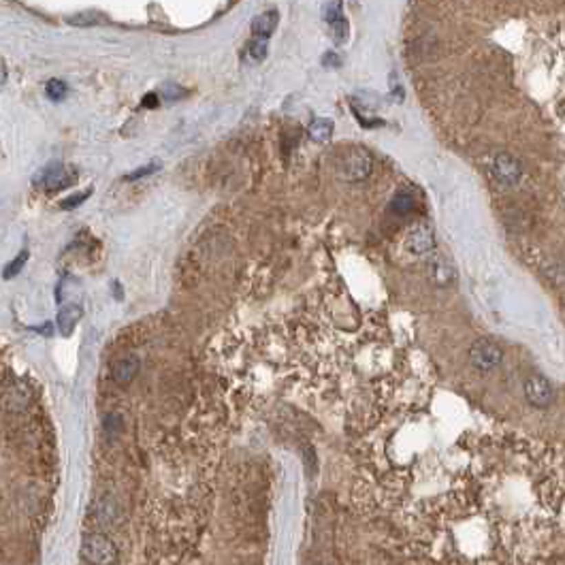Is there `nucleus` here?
<instances>
[{"label": "nucleus", "mask_w": 565, "mask_h": 565, "mask_svg": "<svg viewBox=\"0 0 565 565\" xmlns=\"http://www.w3.org/2000/svg\"><path fill=\"white\" fill-rule=\"evenodd\" d=\"M372 169H374V158L365 147L352 145V147L343 149V154L339 158V173L343 175V180L363 182L369 178Z\"/></svg>", "instance_id": "obj_1"}, {"label": "nucleus", "mask_w": 565, "mask_h": 565, "mask_svg": "<svg viewBox=\"0 0 565 565\" xmlns=\"http://www.w3.org/2000/svg\"><path fill=\"white\" fill-rule=\"evenodd\" d=\"M88 197H90V190H85V192H81V194H75V197L64 199V201L60 203V207H62V209H75L77 205H81Z\"/></svg>", "instance_id": "obj_20"}, {"label": "nucleus", "mask_w": 565, "mask_h": 565, "mask_svg": "<svg viewBox=\"0 0 565 565\" xmlns=\"http://www.w3.org/2000/svg\"><path fill=\"white\" fill-rule=\"evenodd\" d=\"M525 399L529 401V405H533L537 409H546V407H551V403L555 399V388L544 376H540V374L529 376L525 380Z\"/></svg>", "instance_id": "obj_4"}, {"label": "nucleus", "mask_w": 565, "mask_h": 565, "mask_svg": "<svg viewBox=\"0 0 565 565\" xmlns=\"http://www.w3.org/2000/svg\"><path fill=\"white\" fill-rule=\"evenodd\" d=\"M491 173H493V178L499 184L516 186L520 182V178H523V167H520V162L512 154H506V151H502V154H497L493 158Z\"/></svg>", "instance_id": "obj_5"}, {"label": "nucleus", "mask_w": 565, "mask_h": 565, "mask_svg": "<svg viewBox=\"0 0 565 565\" xmlns=\"http://www.w3.org/2000/svg\"><path fill=\"white\" fill-rule=\"evenodd\" d=\"M158 105V96L156 94H149L143 98V107H156Z\"/></svg>", "instance_id": "obj_21"}, {"label": "nucleus", "mask_w": 565, "mask_h": 565, "mask_svg": "<svg viewBox=\"0 0 565 565\" xmlns=\"http://www.w3.org/2000/svg\"><path fill=\"white\" fill-rule=\"evenodd\" d=\"M39 186L43 190H47V192H56V190H62V188H67L71 184V175H69V171L67 167H62V164H50L47 169H43V173L36 178Z\"/></svg>", "instance_id": "obj_7"}, {"label": "nucleus", "mask_w": 565, "mask_h": 565, "mask_svg": "<svg viewBox=\"0 0 565 565\" xmlns=\"http://www.w3.org/2000/svg\"><path fill=\"white\" fill-rule=\"evenodd\" d=\"M277 21H279V13H277L275 9L256 15L254 21H252V34H254V36L269 39V36L275 32V28H277Z\"/></svg>", "instance_id": "obj_8"}, {"label": "nucleus", "mask_w": 565, "mask_h": 565, "mask_svg": "<svg viewBox=\"0 0 565 565\" xmlns=\"http://www.w3.org/2000/svg\"><path fill=\"white\" fill-rule=\"evenodd\" d=\"M329 26H331V36L333 41L337 43V45H341V43L348 41V34H350V26H348V21L343 15H339L337 19L329 21Z\"/></svg>", "instance_id": "obj_15"}, {"label": "nucleus", "mask_w": 565, "mask_h": 565, "mask_svg": "<svg viewBox=\"0 0 565 565\" xmlns=\"http://www.w3.org/2000/svg\"><path fill=\"white\" fill-rule=\"evenodd\" d=\"M137 372H139V359H137V356H126V359H122V361L116 365V369H114V378H116L118 382L126 384V382H130V380H133V378L137 376Z\"/></svg>", "instance_id": "obj_13"}, {"label": "nucleus", "mask_w": 565, "mask_h": 565, "mask_svg": "<svg viewBox=\"0 0 565 565\" xmlns=\"http://www.w3.org/2000/svg\"><path fill=\"white\" fill-rule=\"evenodd\" d=\"M83 312L79 306H64L62 312L58 314V327H60V333L62 335H69L73 329H75V324L81 320Z\"/></svg>", "instance_id": "obj_11"}, {"label": "nucleus", "mask_w": 565, "mask_h": 565, "mask_svg": "<svg viewBox=\"0 0 565 565\" xmlns=\"http://www.w3.org/2000/svg\"><path fill=\"white\" fill-rule=\"evenodd\" d=\"M96 516L100 523H114L116 516H118V506L111 497H105L103 502L96 504Z\"/></svg>", "instance_id": "obj_14"}, {"label": "nucleus", "mask_w": 565, "mask_h": 565, "mask_svg": "<svg viewBox=\"0 0 565 565\" xmlns=\"http://www.w3.org/2000/svg\"><path fill=\"white\" fill-rule=\"evenodd\" d=\"M269 54V45H267V39L263 36H254L248 45L244 47V62L246 64H260Z\"/></svg>", "instance_id": "obj_10"}, {"label": "nucleus", "mask_w": 565, "mask_h": 565, "mask_svg": "<svg viewBox=\"0 0 565 565\" xmlns=\"http://www.w3.org/2000/svg\"><path fill=\"white\" fill-rule=\"evenodd\" d=\"M45 94L56 103L62 100L64 96H67V83L60 81V79H50L47 85H45Z\"/></svg>", "instance_id": "obj_17"}, {"label": "nucleus", "mask_w": 565, "mask_h": 565, "mask_svg": "<svg viewBox=\"0 0 565 565\" xmlns=\"http://www.w3.org/2000/svg\"><path fill=\"white\" fill-rule=\"evenodd\" d=\"M333 122L329 118H318L310 124V139L316 141V143H327L331 137H333Z\"/></svg>", "instance_id": "obj_12"}, {"label": "nucleus", "mask_w": 565, "mask_h": 565, "mask_svg": "<svg viewBox=\"0 0 565 565\" xmlns=\"http://www.w3.org/2000/svg\"><path fill=\"white\" fill-rule=\"evenodd\" d=\"M412 207H414V197H412L409 192H399L397 197L393 199V203H390V209H393L395 213H405Z\"/></svg>", "instance_id": "obj_16"}, {"label": "nucleus", "mask_w": 565, "mask_h": 565, "mask_svg": "<svg viewBox=\"0 0 565 565\" xmlns=\"http://www.w3.org/2000/svg\"><path fill=\"white\" fill-rule=\"evenodd\" d=\"M504 361V348L499 345L497 341L489 339V337H480L476 339L469 348V363L478 372H493Z\"/></svg>", "instance_id": "obj_2"}, {"label": "nucleus", "mask_w": 565, "mask_h": 565, "mask_svg": "<svg viewBox=\"0 0 565 565\" xmlns=\"http://www.w3.org/2000/svg\"><path fill=\"white\" fill-rule=\"evenodd\" d=\"M429 275L438 286H448L450 281L454 279V269H452V265L448 263V260L433 258L429 263Z\"/></svg>", "instance_id": "obj_9"}, {"label": "nucleus", "mask_w": 565, "mask_h": 565, "mask_svg": "<svg viewBox=\"0 0 565 565\" xmlns=\"http://www.w3.org/2000/svg\"><path fill=\"white\" fill-rule=\"evenodd\" d=\"M26 260H28V252L24 250V252H21L15 260H11V265L5 269V273H3V275H5V279H11L13 275H17V273L21 271V267L26 265Z\"/></svg>", "instance_id": "obj_18"}, {"label": "nucleus", "mask_w": 565, "mask_h": 565, "mask_svg": "<svg viewBox=\"0 0 565 565\" xmlns=\"http://www.w3.org/2000/svg\"><path fill=\"white\" fill-rule=\"evenodd\" d=\"M81 555L85 561L90 563H116L118 561V548L114 542L107 537V535H98V533H92V535H85L83 542H81Z\"/></svg>", "instance_id": "obj_3"}, {"label": "nucleus", "mask_w": 565, "mask_h": 565, "mask_svg": "<svg viewBox=\"0 0 565 565\" xmlns=\"http://www.w3.org/2000/svg\"><path fill=\"white\" fill-rule=\"evenodd\" d=\"M158 169H160L158 162H154V164H145V167H141V169H137V171H133V173H128L126 180H128V182H135V180H141V178H149L151 173H156Z\"/></svg>", "instance_id": "obj_19"}, {"label": "nucleus", "mask_w": 565, "mask_h": 565, "mask_svg": "<svg viewBox=\"0 0 565 565\" xmlns=\"http://www.w3.org/2000/svg\"><path fill=\"white\" fill-rule=\"evenodd\" d=\"M405 248L412 254H429L433 248H436V233L429 224H416L412 226L409 233L405 235Z\"/></svg>", "instance_id": "obj_6"}]
</instances>
